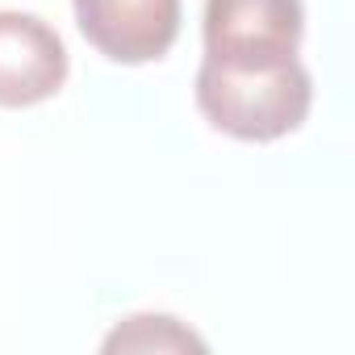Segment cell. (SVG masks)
Listing matches in <instances>:
<instances>
[{"label": "cell", "mask_w": 355, "mask_h": 355, "mask_svg": "<svg viewBox=\"0 0 355 355\" xmlns=\"http://www.w3.org/2000/svg\"><path fill=\"white\" fill-rule=\"evenodd\" d=\"M313 80L301 59L276 67H197V109L205 121L239 142H276L309 117Z\"/></svg>", "instance_id": "cell-1"}, {"label": "cell", "mask_w": 355, "mask_h": 355, "mask_svg": "<svg viewBox=\"0 0 355 355\" xmlns=\"http://www.w3.org/2000/svg\"><path fill=\"white\" fill-rule=\"evenodd\" d=\"M301 0H205V59L214 67H276L297 59Z\"/></svg>", "instance_id": "cell-2"}, {"label": "cell", "mask_w": 355, "mask_h": 355, "mask_svg": "<svg viewBox=\"0 0 355 355\" xmlns=\"http://www.w3.org/2000/svg\"><path fill=\"white\" fill-rule=\"evenodd\" d=\"M71 13L88 46L109 63L138 67L163 59L180 38V0H71Z\"/></svg>", "instance_id": "cell-3"}, {"label": "cell", "mask_w": 355, "mask_h": 355, "mask_svg": "<svg viewBox=\"0 0 355 355\" xmlns=\"http://www.w3.org/2000/svg\"><path fill=\"white\" fill-rule=\"evenodd\" d=\"M67 84V46L34 13L0 9V109H30Z\"/></svg>", "instance_id": "cell-4"}, {"label": "cell", "mask_w": 355, "mask_h": 355, "mask_svg": "<svg viewBox=\"0 0 355 355\" xmlns=\"http://www.w3.org/2000/svg\"><path fill=\"white\" fill-rule=\"evenodd\" d=\"M150 351V347H201V338L193 330H184L175 318L167 313H138V318H125L109 338H105V351Z\"/></svg>", "instance_id": "cell-5"}]
</instances>
